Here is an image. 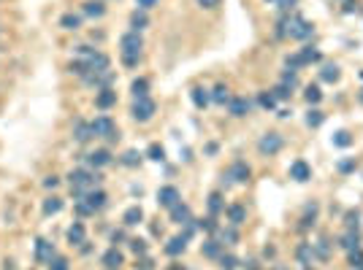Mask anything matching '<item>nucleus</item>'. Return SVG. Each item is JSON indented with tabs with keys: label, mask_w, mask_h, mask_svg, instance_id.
Segmentation results:
<instances>
[{
	"label": "nucleus",
	"mask_w": 363,
	"mask_h": 270,
	"mask_svg": "<svg viewBox=\"0 0 363 270\" xmlns=\"http://www.w3.org/2000/svg\"><path fill=\"white\" fill-rule=\"evenodd\" d=\"M244 267H247V270H258V262L249 259V262H244Z\"/></svg>",
	"instance_id": "obj_56"
},
{
	"label": "nucleus",
	"mask_w": 363,
	"mask_h": 270,
	"mask_svg": "<svg viewBox=\"0 0 363 270\" xmlns=\"http://www.w3.org/2000/svg\"><path fill=\"white\" fill-rule=\"evenodd\" d=\"M266 3H277V0H266Z\"/></svg>",
	"instance_id": "obj_61"
},
{
	"label": "nucleus",
	"mask_w": 363,
	"mask_h": 270,
	"mask_svg": "<svg viewBox=\"0 0 363 270\" xmlns=\"http://www.w3.org/2000/svg\"><path fill=\"white\" fill-rule=\"evenodd\" d=\"M228 173L233 176V181H236V184H247V181H249V176H252V168H249V165L244 162V160H236V162L231 165V170H228Z\"/></svg>",
	"instance_id": "obj_8"
},
{
	"label": "nucleus",
	"mask_w": 363,
	"mask_h": 270,
	"mask_svg": "<svg viewBox=\"0 0 363 270\" xmlns=\"http://www.w3.org/2000/svg\"><path fill=\"white\" fill-rule=\"evenodd\" d=\"M198 227L206 230V233H214V230H217V221H214V216H206V219L198 221Z\"/></svg>",
	"instance_id": "obj_47"
},
{
	"label": "nucleus",
	"mask_w": 363,
	"mask_h": 270,
	"mask_svg": "<svg viewBox=\"0 0 363 270\" xmlns=\"http://www.w3.org/2000/svg\"><path fill=\"white\" fill-rule=\"evenodd\" d=\"M258 103H260V108L271 111L274 106H277V98H274L271 92H260V95H258Z\"/></svg>",
	"instance_id": "obj_38"
},
{
	"label": "nucleus",
	"mask_w": 363,
	"mask_h": 270,
	"mask_svg": "<svg viewBox=\"0 0 363 270\" xmlns=\"http://www.w3.org/2000/svg\"><path fill=\"white\" fill-rule=\"evenodd\" d=\"M130 249L136 251V254H147V241H144V238H133V241H130Z\"/></svg>",
	"instance_id": "obj_46"
},
{
	"label": "nucleus",
	"mask_w": 363,
	"mask_h": 270,
	"mask_svg": "<svg viewBox=\"0 0 363 270\" xmlns=\"http://www.w3.org/2000/svg\"><path fill=\"white\" fill-rule=\"evenodd\" d=\"M342 249H347V251H352V249H360V235L358 233H352V230H347V233L342 235Z\"/></svg>",
	"instance_id": "obj_23"
},
{
	"label": "nucleus",
	"mask_w": 363,
	"mask_h": 270,
	"mask_svg": "<svg viewBox=\"0 0 363 270\" xmlns=\"http://www.w3.org/2000/svg\"><path fill=\"white\" fill-rule=\"evenodd\" d=\"M185 249H187V238L185 235L171 238V241L165 243V254H168V257H179V254H185Z\"/></svg>",
	"instance_id": "obj_17"
},
{
	"label": "nucleus",
	"mask_w": 363,
	"mask_h": 270,
	"mask_svg": "<svg viewBox=\"0 0 363 270\" xmlns=\"http://www.w3.org/2000/svg\"><path fill=\"white\" fill-rule=\"evenodd\" d=\"M236 265H239V259H236L233 254H223V257H220V267L223 270H233Z\"/></svg>",
	"instance_id": "obj_42"
},
{
	"label": "nucleus",
	"mask_w": 363,
	"mask_h": 270,
	"mask_svg": "<svg viewBox=\"0 0 363 270\" xmlns=\"http://www.w3.org/2000/svg\"><path fill=\"white\" fill-rule=\"evenodd\" d=\"M130 27L133 30H136V33H141V30H144V27H149V17H147V11H133L130 14Z\"/></svg>",
	"instance_id": "obj_22"
},
{
	"label": "nucleus",
	"mask_w": 363,
	"mask_h": 270,
	"mask_svg": "<svg viewBox=\"0 0 363 270\" xmlns=\"http://www.w3.org/2000/svg\"><path fill=\"white\" fill-rule=\"evenodd\" d=\"M74 138L79 141V144H87V141L95 138V135H92V127L90 124H84L82 119H76V122H74Z\"/></svg>",
	"instance_id": "obj_16"
},
{
	"label": "nucleus",
	"mask_w": 363,
	"mask_h": 270,
	"mask_svg": "<svg viewBox=\"0 0 363 270\" xmlns=\"http://www.w3.org/2000/svg\"><path fill=\"white\" fill-rule=\"evenodd\" d=\"M84 14L98 19V17H103V14H106V6L100 3V0H87V3H84Z\"/></svg>",
	"instance_id": "obj_26"
},
{
	"label": "nucleus",
	"mask_w": 363,
	"mask_h": 270,
	"mask_svg": "<svg viewBox=\"0 0 363 270\" xmlns=\"http://www.w3.org/2000/svg\"><path fill=\"white\" fill-rule=\"evenodd\" d=\"M290 178L298 181V184H304V181H309V178H312V168H309V165H306L304 160L290 162Z\"/></svg>",
	"instance_id": "obj_7"
},
{
	"label": "nucleus",
	"mask_w": 363,
	"mask_h": 270,
	"mask_svg": "<svg viewBox=\"0 0 363 270\" xmlns=\"http://www.w3.org/2000/svg\"><path fill=\"white\" fill-rule=\"evenodd\" d=\"M334 146H339V149H347V146H352V135L347 132V130H339V132L334 135Z\"/></svg>",
	"instance_id": "obj_36"
},
{
	"label": "nucleus",
	"mask_w": 363,
	"mask_h": 270,
	"mask_svg": "<svg viewBox=\"0 0 363 270\" xmlns=\"http://www.w3.org/2000/svg\"><path fill=\"white\" fill-rule=\"evenodd\" d=\"M304 98H306V103H309V106H317V103L322 100L320 86H317V84H309V86H306V92H304Z\"/></svg>",
	"instance_id": "obj_32"
},
{
	"label": "nucleus",
	"mask_w": 363,
	"mask_h": 270,
	"mask_svg": "<svg viewBox=\"0 0 363 270\" xmlns=\"http://www.w3.org/2000/svg\"><path fill=\"white\" fill-rule=\"evenodd\" d=\"M296 3H298V0H277V9H279L282 14H287V11L296 9Z\"/></svg>",
	"instance_id": "obj_49"
},
{
	"label": "nucleus",
	"mask_w": 363,
	"mask_h": 270,
	"mask_svg": "<svg viewBox=\"0 0 363 270\" xmlns=\"http://www.w3.org/2000/svg\"><path fill=\"white\" fill-rule=\"evenodd\" d=\"M76 211L82 213V216H90V213H95L90 208V205H87V200H76Z\"/></svg>",
	"instance_id": "obj_51"
},
{
	"label": "nucleus",
	"mask_w": 363,
	"mask_h": 270,
	"mask_svg": "<svg viewBox=\"0 0 363 270\" xmlns=\"http://www.w3.org/2000/svg\"><path fill=\"white\" fill-rule=\"evenodd\" d=\"M90 127H92V135H95V138H112V135L117 132L112 116H95L90 122Z\"/></svg>",
	"instance_id": "obj_5"
},
{
	"label": "nucleus",
	"mask_w": 363,
	"mask_h": 270,
	"mask_svg": "<svg viewBox=\"0 0 363 270\" xmlns=\"http://www.w3.org/2000/svg\"><path fill=\"white\" fill-rule=\"evenodd\" d=\"M138 162H141V154H138V152H125L122 165H128V168H136Z\"/></svg>",
	"instance_id": "obj_43"
},
{
	"label": "nucleus",
	"mask_w": 363,
	"mask_h": 270,
	"mask_svg": "<svg viewBox=\"0 0 363 270\" xmlns=\"http://www.w3.org/2000/svg\"><path fill=\"white\" fill-rule=\"evenodd\" d=\"M352 168H355V160H347V162H342V165H339V170H342V173L352 170Z\"/></svg>",
	"instance_id": "obj_54"
},
{
	"label": "nucleus",
	"mask_w": 363,
	"mask_h": 270,
	"mask_svg": "<svg viewBox=\"0 0 363 270\" xmlns=\"http://www.w3.org/2000/svg\"><path fill=\"white\" fill-rule=\"evenodd\" d=\"M84 200H87V205H90L92 211H100V208L106 205V200H108V197H106V192H103V189H92V192H87V197H84Z\"/></svg>",
	"instance_id": "obj_15"
},
{
	"label": "nucleus",
	"mask_w": 363,
	"mask_h": 270,
	"mask_svg": "<svg viewBox=\"0 0 363 270\" xmlns=\"http://www.w3.org/2000/svg\"><path fill=\"white\" fill-rule=\"evenodd\" d=\"M271 95H274V98H277V100H290V95H293V86H287V84H279V86H277V89H274Z\"/></svg>",
	"instance_id": "obj_41"
},
{
	"label": "nucleus",
	"mask_w": 363,
	"mask_h": 270,
	"mask_svg": "<svg viewBox=\"0 0 363 270\" xmlns=\"http://www.w3.org/2000/svg\"><path fill=\"white\" fill-rule=\"evenodd\" d=\"M304 270H312V265H304Z\"/></svg>",
	"instance_id": "obj_60"
},
{
	"label": "nucleus",
	"mask_w": 363,
	"mask_h": 270,
	"mask_svg": "<svg viewBox=\"0 0 363 270\" xmlns=\"http://www.w3.org/2000/svg\"><path fill=\"white\" fill-rule=\"evenodd\" d=\"M60 27L62 30H79V27H82V17H79V14H62V17H60Z\"/></svg>",
	"instance_id": "obj_24"
},
{
	"label": "nucleus",
	"mask_w": 363,
	"mask_h": 270,
	"mask_svg": "<svg viewBox=\"0 0 363 270\" xmlns=\"http://www.w3.org/2000/svg\"><path fill=\"white\" fill-rule=\"evenodd\" d=\"M60 208H62V200H60V197H46V200H44V213H46V216L57 213Z\"/></svg>",
	"instance_id": "obj_35"
},
{
	"label": "nucleus",
	"mask_w": 363,
	"mask_h": 270,
	"mask_svg": "<svg viewBox=\"0 0 363 270\" xmlns=\"http://www.w3.org/2000/svg\"><path fill=\"white\" fill-rule=\"evenodd\" d=\"M228 114L236 116V119H241V116H247L249 114V100L247 98H231V103H228Z\"/></svg>",
	"instance_id": "obj_10"
},
{
	"label": "nucleus",
	"mask_w": 363,
	"mask_h": 270,
	"mask_svg": "<svg viewBox=\"0 0 363 270\" xmlns=\"http://www.w3.org/2000/svg\"><path fill=\"white\" fill-rule=\"evenodd\" d=\"M114 106H117V92L114 89H100L95 95V108L108 111V108H114Z\"/></svg>",
	"instance_id": "obj_12"
},
{
	"label": "nucleus",
	"mask_w": 363,
	"mask_h": 270,
	"mask_svg": "<svg viewBox=\"0 0 363 270\" xmlns=\"http://www.w3.org/2000/svg\"><path fill=\"white\" fill-rule=\"evenodd\" d=\"M147 154H149V160H155V162H163V160H165V149H163L160 144H152Z\"/></svg>",
	"instance_id": "obj_40"
},
{
	"label": "nucleus",
	"mask_w": 363,
	"mask_h": 270,
	"mask_svg": "<svg viewBox=\"0 0 363 270\" xmlns=\"http://www.w3.org/2000/svg\"><path fill=\"white\" fill-rule=\"evenodd\" d=\"M358 100H360V103H363V89H360V95H358Z\"/></svg>",
	"instance_id": "obj_59"
},
{
	"label": "nucleus",
	"mask_w": 363,
	"mask_h": 270,
	"mask_svg": "<svg viewBox=\"0 0 363 270\" xmlns=\"http://www.w3.org/2000/svg\"><path fill=\"white\" fill-rule=\"evenodd\" d=\"M282 84H287V86H296V84H298V76H296V70H285V73H282Z\"/></svg>",
	"instance_id": "obj_48"
},
{
	"label": "nucleus",
	"mask_w": 363,
	"mask_h": 270,
	"mask_svg": "<svg viewBox=\"0 0 363 270\" xmlns=\"http://www.w3.org/2000/svg\"><path fill=\"white\" fill-rule=\"evenodd\" d=\"M46 267H49V270H68V259H62V257H52Z\"/></svg>",
	"instance_id": "obj_45"
},
{
	"label": "nucleus",
	"mask_w": 363,
	"mask_h": 270,
	"mask_svg": "<svg viewBox=\"0 0 363 270\" xmlns=\"http://www.w3.org/2000/svg\"><path fill=\"white\" fill-rule=\"evenodd\" d=\"M225 213H228V221H231V227H241L244 221H247V208H244L241 203L228 205V208H225Z\"/></svg>",
	"instance_id": "obj_9"
},
{
	"label": "nucleus",
	"mask_w": 363,
	"mask_h": 270,
	"mask_svg": "<svg viewBox=\"0 0 363 270\" xmlns=\"http://www.w3.org/2000/svg\"><path fill=\"white\" fill-rule=\"evenodd\" d=\"M331 254V246H328V241H320V243H314V257H322L325 259Z\"/></svg>",
	"instance_id": "obj_44"
},
{
	"label": "nucleus",
	"mask_w": 363,
	"mask_h": 270,
	"mask_svg": "<svg viewBox=\"0 0 363 270\" xmlns=\"http://www.w3.org/2000/svg\"><path fill=\"white\" fill-rule=\"evenodd\" d=\"M282 146H285V138H282L279 132H266L263 138L258 141V152L263 157H274L277 152H282Z\"/></svg>",
	"instance_id": "obj_2"
},
{
	"label": "nucleus",
	"mask_w": 363,
	"mask_h": 270,
	"mask_svg": "<svg viewBox=\"0 0 363 270\" xmlns=\"http://www.w3.org/2000/svg\"><path fill=\"white\" fill-rule=\"evenodd\" d=\"M223 246L225 243H220L217 238H209V241H203L201 254H203V257H209V259H220V257H223Z\"/></svg>",
	"instance_id": "obj_13"
},
{
	"label": "nucleus",
	"mask_w": 363,
	"mask_h": 270,
	"mask_svg": "<svg viewBox=\"0 0 363 270\" xmlns=\"http://www.w3.org/2000/svg\"><path fill=\"white\" fill-rule=\"evenodd\" d=\"M298 54H301V62H304V65H309V62H320V60H322L320 52L314 49V46H304V49L298 52Z\"/></svg>",
	"instance_id": "obj_31"
},
{
	"label": "nucleus",
	"mask_w": 363,
	"mask_h": 270,
	"mask_svg": "<svg viewBox=\"0 0 363 270\" xmlns=\"http://www.w3.org/2000/svg\"><path fill=\"white\" fill-rule=\"evenodd\" d=\"M287 35L296 38V41H304V38H312V35H314V27H312V22H306V19H301V17H290Z\"/></svg>",
	"instance_id": "obj_3"
},
{
	"label": "nucleus",
	"mask_w": 363,
	"mask_h": 270,
	"mask_svg": "<svg viewBox=\"0 0 363 270\" xmlns=\"http://www.w3.org/2000/svg\"><path fill=\"white\" fill-rule=\"evenodd\" d=\"M122 219H125V224H128V227H136L138 221L144 219V211H141L138 205H133V208H128V211H125V216H122Z\"/></svg>",
	"instance_id": "obj_28"
},
{
	"label": "nucleus",
	"mask_w": 363,
	"mask_h": 270,
	"mask_svg": "<svg viewBox=\"0 0 363 270\" xmlns=\"http://www.w3.org/2000/svg\"><path fill=\"white\" fill-rule=\"evenodd\" d=\"M35 254H38V259H41V262H49L54 257V246L49 241H38L35 243Z\"/></svg>",
	"instance_id": "obj_25"
},
{
	"label": "nucleus",
	"mask_w": 363,
	"mask_h": 270,
	"mask_svg": "<svg viewBox=\"0 0 363 270\" xmlns=\"http://www.w3.org/2000/svg\"><path fill=\"white\" fill-rule=\"evenodd\" d=\"M130 92H133V98H149V81L147 78H136V81L130 84Z\"/></svg>",
	"instance_id": "obj_27"
},
{
	"label": "nucleus",
	"mask_w": 363,
	"mask_h": 270,
	"mask_svg": "<svg viewBox=\"0 0 363 270\" xmlns=\"http://www.w3.org/2000/svg\"><path fill=\"white\" fill-rule=\"evenodd\" d=\"M339 65H322V70H320V78L322 81H328V84H336L339 81Z\"/></svg>",
	"instance_id": "obj_30"
},
{
	"label": "nucleus",
	"mask_w": 363,
	"mask_h": 270,
	"mask_svg": "<svg viewBox=\"0 0 363 270\" xmlns=\"http://www.w3.org/2000/svg\"><path fill=\"white\" fill-rule=\"evenodd\" d=\"M136 3H138L141 11H149V9H155L157 6V0H136Z\"/></svg>",
	"instance_id": "obj_52"
},
{
	"label": "nucleus",
	"mask_w": 363,
	"mask_h": 270,
	"mask_svg": "<svg viewBox=\"0 0 363 270\" xmlns=\"http://www.w3.org/2000/svg\"><path fill=\"white\" fill-rule=\"evenodd\" d=\"M220 238H223V241H228V243H236V241H239V235H236V230H233V227L223 230V233H220Z\"/></svg>",
	"instance_id": "obj_50"
},
{
	"label": "nucleus",
	"mask_w": 363,
	"mask_h": 270,
	"mask_svg": "<svg viewBox=\"0 0 363 270\" xmlns=\"http://www.w3.org/2000/svg\"><path fill=\"white\" fill-rule=\"evenodd\" d=\"M122 262H125V257H122V251H117V249H108V251L103 254V265H106V270H120Z\"/></svg>",
	"instance_id": "obj_18"
},
{
	"label": "nucleus",
	"mask_w": 363,
	"mask_h": 270,
	"mask_svg": "<svg viewBox=\"0 0 363 270\" xmlns=\"http://www.w3.org/2000/svg\"><path fill=\"white\" fill-rule=\"evenodd\" d=\"M171 221H173V224H187V221H193L190 208H187L185 203H176V205L171 208Z\"/></svg>",
	"instance_id": "obj_14"
},
{
	"label": "nucleus",
	"mask_w": 363,
	"mask_h": 270,
	"mask_svg": "<svg viewBox=\"0 0 363 270\" xmlns=\"http://www.w3.org/2000/svg\"><path fill=\"white\" fill-rule=\"evenodd\" d=\"M141 49H144V38L136 30H130V33H125L120 38V54H122V65L128 68H136L141 62Z\"/></svg>",
	"instance_id": "obj_1"
},
{
	"label": "nucleus",
	"mask_w": 363,
	"mask_h": 270,
	"mask_svg": "<svg viewBox=\"0 0 363 270\" xmlns=\"http://www.w3.org/2000/svg\"><path fill=\"white\" fill-rule=\"evenodd\" d=\"M195 3H198L201 9H217V6H220V0H195Z\"/></svg>",
	"instance_id": "obj_53"
},
{
	"label": "nucleus",
	"mask_w": 363,
	"mask_h": 270,
	"mask_svg": "<svg viewBox=\"0 0 363 270\" xmlns=\"http://www.w3.org/2000/svg\"><path fill=\"white\" fill-rule=\"evenodd\" d=\"M190 98H193V103H195L198 108H206L209 103H211V92H209V89H203V86H193Z\"/></svg>",
	"instance_id": "obj_20"
},
{
	"label": "nucleus",
	"mask_w": 363,
	"mask_h": 270,
	"mask_svg": "<svg viewBox=\"0 0 363 270\" xmlns=\"http://www.w3.org/2000/svg\"><path fill=\"white\" fill-rule=\"evenodd\" d=\"M360 270H363V265H360Z\"/></svg>",
	"instance_id": "obj_62"
},
{
	"label": "nucleus",
	"mask_w": 363,
	"mask_h": 270,
	"mask_svg": "<svg viewBox=\"0 0 363 270\" xmlns=\"http://www.w3.org/2000/svg\"><path fill=\"white\" fill-rule=\"evenodd\" d=\"M274 270H285V267H282V265H274Z\"/></svg>",
	"instance_id": "obj_58"
},
{
	"label": "nucleus",
	"mask_w": 363,
	"mask_h": 270,
	"mask_svg": "<svg viewBox=\"0 0 363 270\" xmlns=\"http://www.w3.org/2000/svg\"><path fill=\"white\" fill-rule=\"evenodd\" d=\"M347 265H350L352 270H360V265H363V251H360V249H352L350 257H347Z\"/></svg>",
	"instance_id": "obj_39"
},
{
	"label": "nucleus",
	"mask_w": 363,
	"mask_h": 270,
	"mask_svg": "<svg viewBox=\"0 0 363 270\" xmlns=\"http://www.w3.org/2000/svg\"><path fill=\"white\" fill-rule=\"evenodd\" d=\"M209 211H211V216H217V213L225 211V200H223V195H220V192H211L209 195Z\"/></svg>",
	"instance_id": "obj_29"
},
{
	"label": "nucleus",
	"mask_w": 363,
	"mask_h": 270,
	"mask_svg": "<svg viewBox=\"0 0 363 270\" xmlns=\"http://www.w3.org/2000/svg\"><path fill=\"white\" fill-rule=\"evenodd\" d=\"M44 187H46V189H54V187H57V178H54V176H49V178L44 181Z\"/></svg>",
	"instance_id": "obj_55"
},
{
	"label": "nucleus",
	"mask_w": 363,
	"mask_h": 270,
	"mask_svg": "<svg viewBox=\"0 0 363 270\" xmlns=\"http://www.w3.org/2000/svg\"><path fill=\"white\" fill-rule=\"evenodd\" d=\"M358 219H360V213H358V211H347V213H344V227H347V230H352V233H358V227H360V221H358Z\"/></svg>",
	"instance_id": "obj_34"
},
{
	"label": "nucleus",
	"mask_w": 363,
	"mask_h": 270,
	"mask_svg": "<svg viewBox=\"0 0 363 270\" xmlns=\"http://www.w3.org/2000/svg\"><path fill=\"white\" fill-rule=\"evenodd\" d=\"M168 270H185V267H181V265H171Z\"/></svg>",
	"instance_id": "obj_57"
},
{
	"label": "nucleus",
	"mask_w": 363,
	"mask_h": 270,
	"mask_svg": "<svg viewBox=\"0 0 363 270\" xmlns=\"http://www.w3.org/2000/svg\"><path fill=\"white\" fill-rule=\"evenodd\" d=\"M322 122H325V114H322V111L312 108L309 114H306V124H309V127H320Z\"/></svg>",
	"instance_id": "obj_37"
},
{
	"label": "nucleus",
	"mask_w": 363,
	"mask_h": 270,
	"mask_svg": "<svg viewBox=\"0 0 363 270\" xmlns=\"http://www.w3.org/2000/svg\"><path fill=\"white\" fill-rule=\"evenodd\" d=\"M298 259H301V265H312V259H314V246H309V243H301V246H298Z\"/></svg>",
	"instance_id": "obj_33"
},
{
	"label": "nucleus",
	"mask_w": 363,
	"mask_h": 270,
	"mask_svg": "<svg viewBox=\"0 0 363 270\" xmlns=\"http://www.w3.org/2000/svg\"><path fill=\"white\" fill-rule=\"evenodd\" d=\"M108 162H112V154H108V149H98V152L87 154V168H106Z\"/></svg>",
	"instance_id": "obj_11"
},
{
	"label": "nucleus",
	"mask_w": 363,
	"mask_h": 270,
	"mask_svg": "<svg viewBox=\"0 0 363 270\" xmlns=\"http://www.w3.org/2000/svg\"><path fill=\"white\" fill-rule=\"evenodd\" d=\"M157 203L163 205V208H173L176 203H181V195H179V189L176 187H163L160 192H157Z\"/></svg>",
	"instance_id": "obj_6"
},
{
	"label": "nucleus",
	"mask_w": 363,
	"mask_h": 270,
	"mask_svg": "<svg viewBox=\"0 0 363 270\" xmlns=\"http://www.w3.org/2000/svg\"><path fill=\"white\" fill-rule=\"evenodd\" d=\"M68 241H70V246L87 243V241H84V224H82V221H74V224L68 227Z\"/></svg>",
	"instance_id": "obj_19"
},
{
	"label": "nucleus",
	"mask_w": 363,
	"mask_h": 270,
	"mask_svg": "<svg viewBox=\"0 0 363 270\" xmlns=\"http://www.w3.org/2000/svg\"><path fill=\"white\" fill-rule=\"evenodd\" d=\"M155 111H157V106H155V100L152 98H138L136 103H133V119L136 122H149V119L155 116Z\"/></svg>",
	"instance_id": "obj_4"
},
{
	"label": "nucleus",
	"mask_w": 363,
	"mask_h": 270,
	"mask_svg": "<svg viewBox=\"0 0 363 270\" xmlns=\"http://www.w3.org/2000/svg\"><path fill=\"white\" fill-rule=\"evenodd\" d=\"M211 100H214L217 106H228V103H231V89H228L225 84H217L214 89H211Z\"/></svg>",
	"instance_id": "obj_21"
}]
</instances>
